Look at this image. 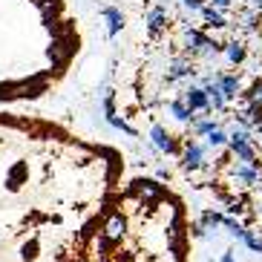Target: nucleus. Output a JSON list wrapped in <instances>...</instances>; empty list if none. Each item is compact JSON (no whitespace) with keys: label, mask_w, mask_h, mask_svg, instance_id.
<instances>
[{"label":"nucleus","mask_w":262,"mask_h":262,"mask_svg":"<svg viewBox=\"0 0 262 262\" xmlns=\"http://www.w3.org/2000/svg\"><path fill=\"white\" fill-rule=\"evenodd\" d=\"M124 231H127V222H124L121 213H110L104 219V225H101V236H107L110 242H118L124 236Z\"/></svg>","instance_id":"f257e3e1"},{"label":"nucleus","mask_w":262,"mask_h":262,"mask_svg":"<svg viewBox=\"0 0 262 262\" xmlns=\"http://www.w3.org/2000/svg\"><path fill=\"white\" fill-rule=\"evenodd\" d=\"M133 196H139L141 202H159L162 199V187L156 185V182H144V179H139V182H133Z\"/></svg>","instance_id":"f03ea898"},{"label":"nucleus","mask_w":262,"mask_h":262,"mask_svg":"<svg viewBox=\"0 0 262 262\" xmlns=\"http://www.w3.org/2000/svg\"><path fill=\"white\" fill-rule=\"evenodd\" d=\"M75 52V40L72 38H63V40H55L52 47L47 49V55H49V61L52 63H63L70 55Z\"/></svg>","instance_id":"7ed1b4c3"},{"label":"nucleus","mask_w":262,"mask_h":262,"mask_svg":"<svg viewBox=\"0 0 262 262\" xmlns=\"http://www.w3.org/2000/svg\"><path fill=\"white\" fill-rule=\"evenodd\" d=\"M185 101H187L190 110H205L208 107V95H205V90H199V86H190L187 95H185Z\"/></svg>","instance_id":"20e7f679"},{"label":"nucleus","mask_w":262,"mask_h":262,"mask_svg":"<svg viewBox=\"0 0 262 262\" xmlns=\"http://www.w3.org/2000/svg\"><path fill=\"white\" fill-rule=\"evenodd\" d=\"M153 141H156V147H159V150H164V153H176V141L170 139L162 127H153Z\"/></svg>","instance_id":"39448f33"},{"label":"nucleus","mask_w":262,"mask_h":262,"mask_svg":"<svg viewBox=\"0 0 262 262\" xmlns=\"http://www.w3.org/2000/svg\"><path fill=\"white\" fill-rule=\"evenodd\" d=\"M202 156L205 150L196 144H187V153H185V170H199L202 167Z\"/></svg>","instance_id":"423d86ee"},{"label":"nucleus","mask_w":262,"mask_h":262,"mask_svg":"<svg viewBox=\"0 0 262 262\" xmlns=\"http://www.w3.org/2000/svg\"><path fill=\"white\" fill-rule=\"evenodd\" d=\"M219 90H222L225 98H233L239 93V81L233 75H219Z\"/></svg>","instance_id":"0eeeda50"},{"label":"nucleus","mask_w":262,"mask_h":262,"mask_svg":"<svg viewBox=\"0 0 262 262\" xmlns=\"http://www.w3.org/2000/svg\"><path fill=\"white\" fill-rule=\"evenodd\" d=\"M231 150L239 156V159H242V162H254V159H256L254 147L248 144V141H233V144H231Z\"/></svg>","instance_id":"6e6552de"},{"label":"nucleus","mask_w":262,"mask_h":262,"mask_svg":"<svg viewBox=\"0 0 262 262\" xmlns=\"http://www.w3.org/2000/svg\"><path fill=\"white\" fill-rule=\"evenodd\" d=\"M202 15H205V20H208L210 26H216V29L228 26V24H225V17H222V12H219V9H213V6H202Z\"/></svg>","instance_id":"1a4fd4ad"},{"label":"nucleus","mask_w":262,"mask_h":262,"mask_svg":"<svg viewBox=\"0 0 262 262\" xmlns=\"http://www.w3.org/2000/svg\"><path fill=\"white\" fill-rule=\"evenodd\" d=\"M104 17L110 20V35H118V29H121V15H118V9H104Z\"/></svg>","instance_id":"9d476101"},{"label":"nucleus","mask_w":262,"mask_h":262,"mask_svg":"<svg viewBox=\"0 0 262 262\" xmlns=\"http://www.w3.org/2000/svg\"><path fill=\"white\" fill-rule=\"evenodd\" d=\"M170 110H173V116H176L179 121H190V118H193V110L185 107L182 101H173V104H170Z\"/></svg>","instance_id":"9b49d317"},{"label":"nucleus","mask_w":262,"mask_h":262,"mask_svg":"<svg viewBox=\"0 0 262 262\" xmlns=\"http://www.w3.org/2000/svg\"><path fill=\"white\" fill-rule=\"evenodd\" d=\"M225 52H228V58H231L233 63H239L242 58H245V47H242V43H236V40H231V43L225 47Z\"/></svg>","instance_id":"f8f14e48"},{"label":"nucleus","mask_w":262,"mask_h":262,"mask_svg":"<svg viewBox=\"0 0 262 262\" xmlns=\"http://www.w3.org/2000/svg\"><path fill=\"white\" fill-rule=\"evenodd\" d=\"M236 179H242V182H248V185H256V182H259V173L242 164V167H236Z\"/></svg>","instance_id":"ddd939ff"},{"label":"nucleus","mask_w":262,"mask_h":262,"mask_svg":"<svg viewBox=\"0 0 262 262\" xmlns=\"http://www.w3.org/2000/svg\"><path fill=\"white\" fill-rule=\"evenodd\" d=\"M164 29V12L162 9H153V15H150V32H159Z\"/></svg>","instance_id":"4468645a"},{"label":"nucleus","mask_w":262,"mask_h":262,"mask_svg":"<svg viewBox=\"0 0 262 262\" xmlns=\"http://www.w3.org/2000/svg\"><path fill=\"white\" fill-rule=\"evenodd\" d=\"M190 67H187V63H176V67H173V70H170L167 72V78H170V81H173V78H185V75H190Z\"/></svg>","instance_id":"2eb2a0df"},{"label":"nucleus","mask_w":262,"mask_h":262,"mask_svg":"<svg viewBox=\"0 0 262 262\" xmlns=\"http://www.w3.org/2000/svg\"><path fill=\"white\" fill-rule=\"evenodd\" d=\"M245 116L251 118L254 124H256V121H262V104H259V101H251V107H248Z\"/></svg>","instance_id":"dca6fc26"},{"label":"nucleus","mask_w":262,"mask_h":262,"mask_svg":"<svg viewBox=\"0 0 262 262\" xmlns=\"http://www.w3.org/2000/svg\"><path fill=\"white\" fill-rule=\"evenodd\" d=\"M225 141H228V136H225L222 130H210L208 133V144L210 147H219V144H225Z\"/></svg>","instance_id":"f3484780"},{"label":"nucleus","mask_w":262,"mask_h":262,"mask_svg":"<svg viewBox=\"0 0 262 262\" xmlns=\"http://www.w3.org/2000/svg\"><path fill=\"white\" fill-rule=\"evenodd\" d=\"M242 239L248 242V248H254V251H262V236H256V233L245 231V233H242Z\"/></svg>","instance_id":"a211bd4d"},{"label":"nucleus","mask_w":262,"mask_h":262,"mask_svg":"<svg viewBox=\"0 0 262 262\" xmlns=\"http://www.w3.org/2000/svg\"><path fill=\"white\" fill-rule=\"evenodd\" d=\"M202 219H205V225H213V228H216V225H222L225 216H222V213H213V210H208V213L202 216Z\"/></svg>","instance_id":"6ab92c4d"},{"label":"nucleus","mask_w":262,"mask_h":262,"mask_svg":"<svg viewBox=\"0 0 262 262\" xmlns=\"http://www.w3.org/2000/svg\"><path fill=\"white\" fill-rule=\"evenodd\" d=\"M210 130H216V124L210 121V118H205V121H199V124H196V133H202V136H208Z\"/></svg>","instance_id":"aec40b11"},{"label":"nucleus","mask_w":262,"mask_h":262,"mask_svg":"<svg viewBox=\"0 0 262 262\" xmlns=\"http://www.w3.org/2000/svg\"><path fill=\"white\" fill-rule=\"evenodd\" d=\"M251 98L262 104V81H259V84H254V90H251Z\"/></svg>","instance_id":"412c9836"},{"label":"nucleus","mask_w":262,"mask_h":262,"mask_svg":"<svg viewBox=\"0 0 262 262\" xmlns=\"http://www.w3.org/2000/svg\"><path fill=\"white\" fill-rule=\"evenodd\" d=\"M248 139H251V136H248L245 130H239V133H233V136H231V139H228V141H231V144H233V141H248Z\"/></svg>","instance_id":"4be33fe9"},{"label":"nucleus","mask_w":262,"mask_h":262,"mask_svg":"<svg viewBox=\"0 0 262 262\" xmlns=\"http://www.w3.org/2000/svg\"><path fill=\"white\" fill-rule=\"evenodd\" d=\"M187 9H202V0H182Z\"/></svg>","instance_id":"5701e85b"},{"label":"nucleus","mask_w":262,"mask_h":262,"mask_svg":"<svg viewBox=\"0 0 262 262\" xmlns=\"http://www.w3.org/2000/svg\"><path fill=\"white\" fill-rule=\"evenodd\" d=\"M213 6H219V9H228V6H231V0H213Z\"/></svg>","instance_id":"b1692460"},{"label":"nucleus","mask_w":262,"mask_h":262,"mask_svg":"<svg viewBox=\"0 0 262 262\" xmlns=\"http://www.w3.org/2000/svg\"><path fill=\"white\" fill-rule=\"evenodd\" d=\"M222 262H233V256H231V254H225V256H222Z\"/></svg>","instance_id":"393cba45"},{"label":"nucleus","mask_w":262,"mask_h":262,"mask_svg":"<svg viewBox=\"0 0 262 262\" xmlns=\"http://www.w3.org/2000/svg\"><path fill=\"white\" fill-rule=\"evenodd\" d=\"M254 127H256V130H259V133H262V121H256V124H254Z\"/></svg>","instance_id":"a878e982"},{"label":"nucleus","mask_w":262,"mask_h":262,"mask_svg":"<svg viewBox=\"0 0 262 262\" xmlns=\"http://www.w3.org/2000/svg\"><path fill=\"white\" fill-rule=\"evenodd\" d=\"M254 6H259V9H262V0H254Z\"/></svg>","instance_id":"bb28decb"}]
</instances>
